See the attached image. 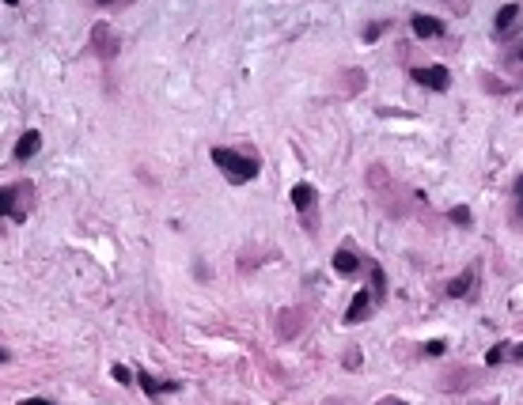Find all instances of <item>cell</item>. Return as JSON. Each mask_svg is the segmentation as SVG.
<instances>
[{"label":"cell","instance_id":"cell-1","mask_svg":"<svg viewBox=\"0 0 523 405\" xmlns=\"http://www.w3.org/2000/svg\"><path fill=\"white\" fill-rule=\"evenodd\" d=\"M35 182H8L4 189H0V216L4 220H12V224H27V216H31V208H35Z\"/></svg>","mask_w":523,"mask_h":405},{"label":"cell","instance_id":"cell-2","mask_svg":"<svg viewBox=\"0 0 523 405\" xmlns=\"http://www.w3.org/2000/svg\"><path fill=\"white\" fill-rule=\"evenodd\" d=\"M209 156H213V163L220 167V175H224L228 182H235V186L254 182L258 170H262V163L254 156H243V151H235V148H213Z\"/></svg>","mask_w":523,"mask_h":405},{"label":"cell","instance_id":"cell-3","mask_svg":"<svg viewBox=\"0 0 523 405\" xmlns=\"http://www.w3.org/2000/svg\"><path fill=\"white\" fill-rule=\"evenodd\" d=\"M87 46H92V54L99 61H114L118 54H122V38L114 35V27H110V23H95L92 35H87Z\"/></svg>","mask_w":523,"mask_h":405},{"label":"cell","instance_id":"cell-4","mask_svg":"<svg viewBox=\"0 0 523 405\" xmlns=\"http://www.w3.org/2000/svg\"><path fill=\"white\" fill-rule=\"evenodd\" d=\"M368 182H371V189L383 197V208L390 212V216H406V205H402V189H398V186H390V189H387V170H383V167H371V170H368Z\"/></svg>","mask_w":523,"mask_h":405},{"label":"cell","instance_id":"cell-5","mask_svg":"<svg viewBox=\"0 0 523 405\" xmlns=\"http://www.w3.org/2000/svg\"><path fill=\"white\" fill-rule=\"evenodd\" d=\"M315 205H319V189L311 186V182H296L293 186V208L304 216V228L307 231H315Z\"/></svg>","mask_w":523,"mask_h":405},{"label":"cell","instance_id":"cell-6","mask_svg":"<svg viewBox=\"0 0 523 405\" xmlns=\"http://www.w3.org/2000/svg\"><path fill=\"white\" fill-rule=\"evenodd\" d=\"M414 80H417L421 87H429V91H448L451 73H448V65H417L414 68Z\"/></svg>","mask_w":523,"mask_h":405},{"label":"cell","instance_id":"cell-7","mask_svg":"<svg viewBox=\"0 0 523 405\" xmlns=\"http://www.w3.org/2000/svg\"><path fill=\"white\" fill-rule=\"evenodd\" d=\"M376 307H379L376 292H364V288H360L357 296H353V303L345 307V326H357V322H364V318H368Z\"/></svg>","mask_w":523,"mask_h":405},{"label":"cell","instance_id":"cell-8","mask_svg":"<svg viewBox=\"0 0 523 405\" xmlns=\"http://www.w3.org/2000/svg\"><path fill=\"white\" fill-rule=\"evenodd\" d=\"M304 322H307V315H304L300 307L281 311V315H277V337H281V341H293L296 333H304Z\"/></svg>","mask_w":523,"mask_h":405},{"label":"cell","instance_id":"cell-9","mask_svg":"<svg viewBox=\"0 0 523 405\" xmlns=\"http://www.w3.org/2000/svg\"><path fill=\"white\" fill-rule=\"evenodd\" d=\"M410 30H414V35L417 38H440V35H444V23H440V19L436 15H414V19H410Z\"/></svg>","mask_w":523,"mask_h":405},{"label":"cell","instance_id":"cell-10","mask_svg":"<svg viewBox=\"0 0 523 405\" xmlns=\"http://www.w3.org/2000/svg\"><path fill=\"white\" fill-rule=\"evenodd\" d=\"M474 280H478V269H474V266H470V269H462L459 277H451V280H448V296H451V299H462V296H470Z\"/></svg>","mask_w":523,"mask_h":405},{"label":"cell","instance_id":"cell-11","mask_svg":"<svg viewBox=\"0 0 523 405\" xmlns=\"http://www.w3.org/2000/svg\"><path fill=\"white\" fill-rule=\"evenodd\" d=\"M38 148H42V133H38V129H27V133L19 137V144H16V159L27 163V159L38 156Z\"/></svg>","mask_w":523,"mask_h":405},{"label":"cell","instance_id":"cell-12","mask_svg":"<svg viewBox=\"0 0 523 405\" xmlns=\"http://www.w3.org/2000/svg\"><path fill=\"white\" fill-rule=\"evenodd\" d=\"M334 269L341 273V277H357V273H360V258L349 247H341L338 254H334Z\"/></svg>","mask_w":523,"mask_h":405},{"label":"cell","instance_id":"cell-13","mask_svg":"<svg viewBox=\"0 0 523 405\" xmlns=\"http://www.w3.org/2000/svg\"><path fill=\"white\" fill-rule=\"evenodd\" d=\"M516 23H519V4H505L497 12V23H493V27H497V35L505 38L508 30H516Z\"/></svg>","mask_w":523,"mask_h":405},{"label":"cell","instance_id":"cell-14","mask_svg":"<svg viewBox=\"0 0 523 405\" xmlns=\"http://www.w3.org/2000/svg\"><path fill=\"white\" fill-rule=\"evenodd\" d=\"M338 84H341V91H345V95H353V91H364L368 76L360 73V68H345V73L338 76Z\"/></svg>","mask_w":523,"mask_h":405},{"label":"cell","instance_id":"cell-15","mask_svg":"<svg viewBox=\"0 0 523 405\" xmlns=\"http://www.w3.org/2000/svg\"><path fill=\"white\" fill-rule=\"evenodd\" d=\"M137 387L148 394V398H159V394H167V382H159L156 375H148V371H137Z\"/></svg>","mask_w":523,"mask_h":405},{"label":"cell","instance_id":"cell-16","mask_svg":"<svg viewBox=\"0 0 523 405\" xmlns=\"http://www.w3.org/2000/svg\"><path fill=\"white\" fill-rule=\"evenodd\" d=\"M368 273H371V292H376V299L383 303L387 299V273H383V266H368Z\"/></svg>","mask_w":523,"mask_h":405},{"label":"cell","instance_id":"cell-17","mask_svg":"<svg viewBox=\"0 0 523 405\" xmlns=\"http://www.w3.org/2000/svg\"><path fill=\"white\" fill-rule=\"evenodd\" d=\"M508 352H512V345H505V341H500V345H493V349L486 352V363H489V368H497V363L505 360Z\"/></svg>","mask_w":523,"mask_h":405},{"label":"cell","instance_id":"cell-18","mask_svg":"<svg viewBox=\"0 0 523 405\" xmlns=\"http://www.w3.org/2000/svg\"><path fill=\"white\" fill-rule=\"evenodd\" d=\"M110 375H114V382H122V387H129V382H137V375L129 368H122V363H114V368H110Z\"/></svg>","mask_w":523,"mask_h":405},{"label":"cell","instance_id":"cell-19","mask_svg":"<svg viewBox=\"0 0 523 405\" xmlns=\"http://www.w3.org/2000/svg\"><path fill=\"white\" fill-rule=\"evenodd\" d=\"M383 30H387V23H383V19H376V23H368V27H364V42H376V38L383 35Z\"/></svg>","mask_w":523,"mask_h":405},{"label":"cell","instance_id":"cell-20","mask_svg":"<svg viewBox=\"0 0 523 405\" xmlns=\"http://www.w3.org/2000/svg\"><path fill=\"white\" fill-rule=\"evenodd\" d=\"M505 61H508V68H523V42H516V46H512Z\"/></svg>","mask_w":523,"mask_h":405},{"label":"cell","instance_id":"cell-21","mask_svg":"<svg viewBox=\"0 0 523 405\" xmlns=\"http://www.w3.org/2000/svg\"><path fill=\"white\" fill-rule=\"evenodd\" d=\"M512 194H516V216H519V224H523V175L512 182Z\"/></svg>","mask_w":523,"mask_h":405},{"label":"cell","instance_id":"cell-22","mask_svg":"<svg viewBox=\"0 0 523 405\" xmlns=\"http://www.w3.org/2000/svg\"><path fill=\"white\" fill-rule=\"evenodd\" d=\"M451 220H455L459 228H470V208L467 205H455V208H451Z\"/></svg>","mask_w":523,"mask_h":405},{"label":"cell","instance_id":"cell-23","mask_svg":"<svg viewBox=\"0 0 523 405\" xmlns=\"http://www.w3.org/2000/svg\"><path fill=\"white\" fill-rule=\"evenodd\" d=\"M360 360H364V356H360V349H349V352H345V360H341V363H345L349 371H357V368H360Z\"/></svg>","mask_w":523,"mask_h":405},{"label":"cell","instance_id":"cell-24","mask_svg":"<svg viewBox=\"0 0 523 405\" xmlns=\"http://www.w3.org/2000/svg\"><path fill=\"white\" fill-rule=\"evenodd\" d=\"M440 4H448L455 15H467V12H470V4H467V0H440Z\"/></svg>","mask_w":523,"mask_h":405},{"label":"cell","instance_id":"cell-25","mask_svg":"<svg viewBox=\"0 0 523 405\" xmlns=\"http://www.w3.org/2000/svg\"><path fill=\"white\" fill-rule=\"evenodd\" d=\"M481 84H486L489 91H497V95H500V91H508V87H505V84H500V80H497V76H489V73H481Z\"/></svg>","mask_w":523,"mask_h":405},{"label":"cell","instance_id":"cell-26","mask_svg":"<svg viewBox=\"0 0 523 405\" xmlns=\"http://www.w3.org/2000/svg\"><path fill=\"white\" fill-rule=\"evenodd\" d=\"M444 341H425V356H444Z\"/></svg>","mask_w":523,"mask_h":405},{"label":"cell","instance_id":"cell-27","mask_svg":"<svg viewBox=\"0 0 523 405\" xmlns=\"http://www.w3.org/2000/svg\"><path fill=\"white\" fill-rule=\"evenodd\" d=\"M95 4H99V8H129L133 0H95Z\"/></svg>","mask_w":523,"mask_h":405},{"label":"cell","instance_id":"cell-28","mask_svg":"<svg viewBox=\"0 0 523 405\" xmlns=\"http://www.w3.org/2000/svg\"><path fill=\"white\" fill-rule=\"evenodd\" d=\"M19 405H57V401H49V398H23Z\"/></svg>","mask_w":523,"mask_h":405},{"label":"cell","instance_id":"cell-29","mask_svg":"<svg viewBox=\"0 0 523 405\" xmlns=\"http://www.w3.org/2000/svg\"><path fill=\"white\" fill-rule=\"evenodd\" d=\"M512 360H519V363H523V345H512Z\"/></svg>","mask_w":523,"mask_h":405},{"label":"cell","instance_id":"cell-30","mask_svg":"<svg viewBox=\"0 0 523 405\" xmlns=\"http://www.w3.org/2000/svg\"><path fill=\"white\" fill-rule=\"evenodd\" d=\"M383 405H410V401H402V398H387Z\"/></svg>","mask_w":523,"mask_h":405},{"label":"cell","instance_id":"cell-31","mask_svg":"<svg viewBox=\"0 0 523 405\" xmlns=\"http://www.w3.org/2000/svg\"><path fill=\"white\" fill-rule=\"evenodd\" d=\"M4 4H19V0H4Z\"/></svg>","mask_w":523,"mask_h":405}]
</instances>
